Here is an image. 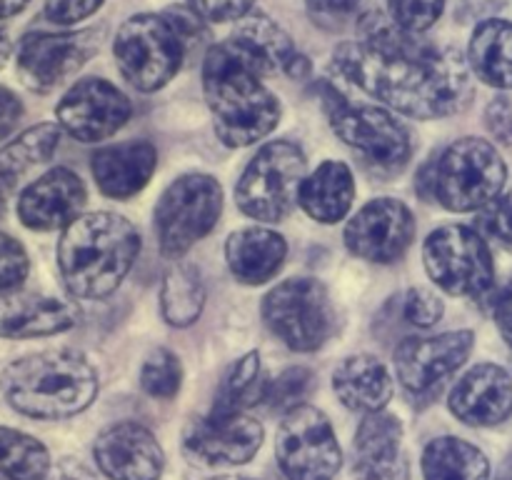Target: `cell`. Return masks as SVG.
<instances>
[{
  "label": "cell",
  "mask_w": 512,
  "mask_h": 480,
  "mask_svg": "<svg viewBox=\"0 0 512 480\" xmlns=\"http://www.w3.org/2000/svg\"><path fill=\"white\" fill-rule=\"evenodd\" d=\"M333 68L363 93L418 120L460 113L473 95L470 65L455 48H438L373 13L360 38L333 53Z\"/></svg>",
  "instance_id": "cell-1"
},
{
  "label": "cell",
  "mask_w": 512,
  "mask_h": 480,
  "mask_svg": "<svg viewBox=\"0 0 512 480\" xmlns=\"http://www.w3.org/2000/svg\"><path fill=\"white\" fill-rule=\"evenodd\" d=\"M203 93L215 133L228 148L258 143L280 120V100L228 40L210 45L205 53Z\"/></svg>",
  "instance_id": "cell-2"
},
{
  "label": "cell",
  "mask_w": 512,
  "mask_h": 480,
  "mask_svg": "<svg viewBox=\"0 0 512 480\" xmlns=\"http://www.w3.org/2000/svg\"><path fill=\"white\" fill-rule=\"evenodd\" d=\"M140 253V233L125 215L100 210L75 218L58 243V268L75 298L113 295Z\"/></svg>",
  "instance_id": "cell-3"
},
{
  "label": "cell",
  "mask_w": 512,
  "mask_h": 480,
  "mask_svg": "<svg viewBox=\"0 0 512 480\" xmlns=\"http://www.w3.org/2000/svg\"><path fill=\"white\" fill-rule=\"evenodd\" d=\"M98 370L80 350L55 348L15 360L3 373L5 400L38 420H63L90 408L98 395Z\"/></svg>",
  "instance_id": "cell-4"
},
{
  "label": "cell",
  "mask_w": 512,
  "mask_h": 480,
  "mask_svg": "<svg viewBox=\"0 0 512 480\" xmlns=\"http://www.w3.org/2000/svg\"><path fill=\"white\" fill-rule=\"evenodd\" d=\"M508 180L503 155L483 138L455 140L435 163L425 165L418 190L453 213L480 210L498 198Z\"/></svg>",
  "instance_id": "cell-5"
},
{
  "label": "cell",
  "mask_w": 512,
  "mask_h": 480,
  "mask_svg": "<svg viewBox=\"0 0 512 480\" xmlns=\"http://www.w3.org/2000/svg\"><path fill=\"white\" fill-rule=\"evenodd\" d=\"M308 170L305 153L290 140H273L255 153L235 185L238 208L255 220H285L295 210Z\"/></svg>",
  "instance_id": "cell-6"
},
{
  "label": "cell",
  "mask_w": 512,
  "mask_h": 480,
  "mask_svg": "<svg viewBox=\"0 0 512 480\" xmlns=\"http://www.w3.org/2000/svg\"><path fill=\"white\" fill-rule=\"evenodd\" d=\"M330 128L378 173H398L413 155L410 130L380 105L348 103L338 90L325 88Z\"/></svg>",
  "instance_id": "cell-7"
},
{
  "label": "cell",
  "mask_w": 512,
  "mask_h": 480,
  "mask_svg": "<svg viewBox=\"0 0 512 480\" xmlns=\"http://www.w3.org/2000/svg\"><path fill=\"white\" fill-rule=\"evenodd\" d=\"M270 333L295 353H313L333 338L338 313L328 288L315 278H290L263 298Z\"/></svg>",
  "instance_id": "cell-8"
},
{
  "label": "cell",
  "mask_w": 512,
  "mask_h": 480,
  "mask_svg": "<svg viewBox=\"0 0 512 480\" xmlns=\"http://www.w3.org/2000/svg\"><path fill=\"white\" fill-rule=\"evenodd\" d=\"M113 55L120 75L135 90L155 93L175 78L188 53L165 15L140 13L120 25Z\"/></svg>",
  "instance_id": "cell-9"
},
{
  "label": "cell",
  "mask_w": 512,
  "mask_h": 480,
  "mask_svg": "<svg viewBox=\"0 0 512 480\" xmlns=\"http://www.w3.org/2000/svg\"><path fill=\"white\" fill-rule=\"evenodd\" d=\"M223 210V188L213 175L188 173L165 188L155 205V235L165 258H183L215 228Z\"/></svg>",
  "instance_id": "cell-10"
},
{
  "label": "cell",
  "mask_w": 512,
  "mask_h": 480,
  "mask_svg": "<svg viewBox=\"0 0 512 480\" xmlns=\"http://www.w3.org/2000/svg\"><path fill=\"white\" fill-rule=\"evenodd\" d=\"M425 270L450 295L483 298L495 285V263L483 235L468 225H443L423 245Z\"/></svg>",
  "instance_id": "cell-11"
},
{
  "label": "cell",
  "mask_w": 512,
  "mask_h": 480,
  "mask_svg": "<svg viewBox=\"0 0 512 480\" xmlns=\"http://www.w3.org/2000/svg\"><path fill=\"white\" fill-rule=\"evenodd\" d=\"M275 453L288 480H333L343 465L333 425L313 405H298L285 413Z\"/></svg>",
  "instance_id": "cell-12"
},
{
  "label": "cell",
  "mask_w": 512,
  "mask_h": 480,
  "mask_svg": "<svg viewBox=\"0 0 512 480\" xmlns=\"http://www.w3.org/2000/svg\"><path fill=\"white\" fill-rule=\"evenodd\" d=\"M475 345L473 330L410 335L395 348V373L413 395L440 393L445 380L463 368Z\"/></svg>",
  "instance_id": "cell-13"
},
{
  "label": "cell",
  "mask_w": 512,
  "mask_h": 480,
  "mask_svg": "<svg viewBox=\"0 0 512 480\" xmlns=\"http://www.w3.org/2000/svg\"><path fill=\"white\" fill-rule=\"evenodd\" d=\"M98 33H30L20 40L18 75L35 93H48L73 78L98 50Z\"/></svg>",
  "instance_id": "cell-14"
},
{
  "label": "cell",
  "mask_w": 512,
  "mask_h": 480,
  "mask_svg": "<svg viewBox=\"0 0 512 480\" xmlns=\"http://www.w3.org/2000/svg\"><path fill=\"white\" fill-rule=\"evenodd\" d=\"M130 100L105 78H83L63 95L55 108L58 125L80 143L110 138L128 123Z\"/></svg>",
  "instance_id": "cell-15"
},
{
  "label": "cell",
  "mask_w": 512,
  "mask_h": 480,
  "mask_svg": "<svg viewBox=\"0 0 512 480\" xmlns=\"http://www.w3.org/2000/svg\"><path fill=\"white\" fill-rule=\"evenodd\" d=\"M263 425L248 413H220L193 418L183 430V448L195 463L243 465L263 445Z\"/></svg>",
  "instance_id": "cell-16"
},
{
  "label": "cell",
  "mask_w": 512,
  "mask_h": 480,
  "mask_svg": "<svg viewBox=\"0 0 512 480\" xmlns=\"http://www.w3.org/2000/svg\"><path fill=\"white\" fill-rule=\"evenodd\" d=\"M415 218L405 203L378 198L365 203L345 228V245L370 263H395L413 245Z\"/></svg>",
  "instance_id": "cell-17"
},
{
  "label": "cell",
  "mask_w": 512,
  "mask_h": 480,
  "mask_svg": "<svg viewBox=\"0 0 512 480\" xmlns=\"http://www.w3.org/2000/svg\"><path fill=\"white\" fill-rule=\"evenodd\" d=\"M98 468L110 480H158L165 455L155 435L138 423L105 428L93 445Z\"/></svg>",
  "instance_id": "cell-18"
},
{
  "label": "cell",
  "mask_w": 512,
  "mask_h": 480,
  "mask_svg": "<svg viewBox=\"0 0 512 480\" xmlns=\"http://www.w3.org/2000/svg\"><path fill=\"white\" fill-rule=\"evenodd\" d=\"M85 200L88 190L83 180L73 170L53 168L23 190L18 215L30 230L68 228L75 218H80Z\"/></svg>",
  "instance_id": "cell-19"
},
{
  "label": "cell",
  "mask_w": 512,
  "mask_h": 480,
  "mask_svg": "<svg viewBox=\"0 0 512 480\" xmlns=\"http://www.w3.org/2000/svg\"><path fill=\"white\" fill-rule=\"evenodd\" d=\"M450 413L465 425L490 428L512 413V378L505 368L480 363L470 368L450 390Z\"/></svg>",
  "instance_id": "cell-20"
},
{
  "label": "cell",
  "mask_w": 512,
  "mask_h": 480,
  "mask_svg": "<svg viewBox=\"0 0 512 480\" xmlns=\"http://www.w3.org/2000/svg\"><path fill=\"white\" fill-rule=\"evenodd\" d=\"M403 425L393 413H368L355 433V480H408V463L400 450Z\"/></svg>",
  "instance_id": "cell-21"
},
{
  "label": "cell",
  "mask_w": 512,
  "mask_h": 480,
  "mask_svg": "<svg viewBox=\"0 0 512 480\" xmlns=\"http://www.w3.org/2000/svg\"><path fill=\"white\" fill-rule=\"evenodd\" d=\"M80 308L70 300L38 293L0 295V338H45L75 328Z\"/></svg>",
  "instance_id": "cell-22"
},
{
  "label": "cell",
  "mask_w": 512,
  "mask_h": 480,
  "mask_svg": "<svg viewBox=\"0 0 512 480\" xmlns=\"http://www.w3.org/2000/svg\"><path fill=\"white\" fill-rule=\"evenodd\" d=\"M93 178L100 193L125 200L138 195L158 168V150L148 140H125L105 145L93 155Z\"/></svg>",
  "instance_id": "cell-23"
},
{
  "label": "cell",
  "mask_w": 512,
  "mask_h": 480,
  "mask_svg": "<svg viewBox=\"0 0 512 480\" xmlns=\"http://www.w3.org/2000/svg\"><path fill=\"white\" fill-rule=\"evenodd\" d=\"M230 273L245 285H263L278 275L288 258V243L270 228L235 230L225 243Z\"/></svg>",
  "instance_id": "cell-24"
},
{
  "label": "cell",
  "mask_w": 512,
  "mask_h": 480,
  "mask_svg": "<svg viewBox=\"0 0 512 480\" xmlns=\"http://www.w3.org/2000/svg\"><path fill=\"white\" fill-rule=\"evenodd\" d=\"M228 40L260 75H273L288 70L298 55L290 35L265 13H248L238 20Z\"/></svg>",
  "instance_id": "cell-25"
},
{
  "label": "cell",
  "mask_w": 512,
  "mask_h": 480,
  "mask_svg": "<svg viewBox=\"0 0 512 480\" xmlns=\"http://www.w3.org/2000/svg\"><path fill=\"white\" fill-rule=\"evenodd\" d=\"M333 390L345 408L368 415L393 398V378L375 355H350L335 368Z\"/></svg>",
  "instance_id": "cell-26"
},
{
  "label": "cell",
  "mask_w": 512,
  "mask_h": 480,
  "mask_svg": "<svg viewBox=\"0 0 512 480\" xmlns=\"http://www.w3.org/2000/svg\"><path fill=\"white\" fill-rule=\"evenodd\" d=\"M355 200L353 170L340 160H325L318 170L303 180L300 188V208L313 220L333 225L350 213Z\"/></svg>",
  "instance_id": "cell-27"
},
{
  "label": "cell",
  "mask_w": 512,
  "mask_h": 480,
  "mask_svg": "<svg viewBox=\"0 0 512 480\" xmlns=\"http://www.w3.org/2000/svg\"><path fill=\"white\" fill-rule=\"evenodd\" d=\"M60 135H63L60 125L43 123L25 130L20 138H15L13 143H8L0 150V215H3L13 190L18 188L20 178L33 165L50 160V155L58 148Z\"/></svg>",
  "instance_id": "cell-28"
},
{
  "label": "cell",
  "mask_w": 512,
  "mask_h": 480,
  "mask_svg": "<svg viewBox=\"0 0 512 480\" xmlns=\"http://www.w3.org/2000/svg\"><path fill=\"white\" fill-rule=\"evenodd\" d=\"M468 65L483 83L493 88H512V23L485 20L475 28L468 48Z\"/></svg>",
  "instance_id": "cell-29"
},
{
  "label": "cell",
  "mask_w": 512,
  "mask_h": 480,
  "mask_svg": "<svg viewBox=\"0 0 512 480\" xmlns=\"http://www.w3.org/2000/svg\"><path fill=\"white\" fill-rule=\"evenodd\" d=\"M423 475L425 480H488L490 463L483 450L468 440L443 435L425 448Z\"/></svg>",
  "instance_id": "cell-30"
},
{
  "label": "cell",
  "mask_w": 512,
  "mask_h": 480,
  "mask_svg": "<svg viewBox=\"0 0 512 480\" xmlns=\"http://www.w3.org/2000/svg\"><path fill=\"white\" fill-rule=\"evenodd\" d=\"M205 305V285L198 268L190 263H175L165 273L160 288V313L175 328H188L200 318Z\"/></svg>",
  "instance_id": "cell-31"
},
{
  "label": "cell",
  "mask_w": 512,
  "mask_h": 480,
  "mask_svg": "<svg viewBox=\"0 0 512 480\" xmlns=\"http://www.w3.org/2000/svg\"><path fill=\"white\" fill-rule=\"evenodd\" d=\"M268 388L270 380L265 375L263 363H260V353L253 350V353L243 355V358L230 365L223 383H220L218 395H215L213 410H220V413H245L248 408L268 398Z\"/></svg>",
  "instance_id": "cell-32"
},
{
  "label": "cell",
  "mask_w": 512,
  "mask_h": 480,
  "mask_svg": "<svg viewBox=\"0 0 512 480\" xmlns=\"http://www.w3.org/2000/svg\"><path fill=\"white\" fill-rule=\"evenodd\" d=\"M48 470L50 455L40 440L0 425V478L45 480Z\"/></svg>",
  "instance_id": "cell-33"
},
{
  "label": "cell",
  "mask_w": 512,
  "mask_h": 480,
  "mask_svg": "<svg viewBox=\"0 0 512 480\" xmlns=\"http://www.w3.org/2000/svg\"><path fill=\"white\" fill-rule=\"evenodd\" d=\"M140 385L145 393L158 400L175 398L183 385V365L178 355L170 353L168 348L153 350L140 368Z\"/></svg>",
  "instance_id": "cell-34"
},
{
  "label": "cell",
  "mask_w": 512,
  "mask_h": 480,
  "mask_svg": "<svg viewBox=\"0 0 512 480\" xmlns=\"http://www.w3.org/2000/svg\"><path fill=\"white\" fill-rule=\"evenodd\" d=\"M313 385H315L313 370L303 368V365H295V368L283 370L278 378L270 380L265 403H268L273 410H285V413H288V410L298 408V405H305L303 400L308 398Z\"/></svg>",
  "instance_id": "cell-35"
},
{
  "label": "cell",
  "mask_w": 512,
  "mask_h": 480,
  "mask_svg": "<svg viewBox=\"0 0 512 480\" xmlns=\"http://www.w3.org/2000/svg\"><path fill=\"white\" fill-rule=\"evenodd\" d=\"M448 0H388L390 20L408 33H425L443 15Z\"/></svg>",
  "instance_id": "cell-36"
},
{
  "label": "cell",
  "mask_w": 512,
  "mask_h": 480,
  "mask_svg": "<svg viewBox=\"0 0 512 480\" xmlns=\"http://www.w3.org/2000/svg\"><path fill=\"white\" fill-rule=\"evenodd\" d=\"M475 230L512 253V190H503L498 198L478 210Z\"/></svg>",
  "instance_id": "cell-37"
},
{
  "label": "cell",
  "mask_w": 512,
  "mask_h": 480,
  "mask_svg": "<svg viewBox=\"0 0 512 480\" xmlns=\"http://www.w3.org/2000/svg\"><path fill=\"white\" fill-rule=\"evenodd\" d=\"M30 260L23 245L10 235L0 233V295L13 293L28 278Z\"/></svg>",
  "instance_id": "cell-38"
},
{
  "label": "cell",
  "mask_w": 512,
  "mask_h": 480,
  "mask_svg": "<svg viewBox=\"0 0 512 480\" xmlns=\"http://www.w3.org/2000/svg\"><path fill=\"white\" fill-rule=\"evenodd\" d=\"M443 313V300H440L433 290L410 288L408 295H405L403 315L410 325H415V328H433L435 323H440Z\"/></svg>",
  "instance_id": "cell-39"
},
{
  "label": "cell",
  "mask_w": 512,
  "mask_h": 480,
  "mask_svg": "<svg viewBox=\"0 0 512 480\" xmlns=\"http://www.w3.org/2000/svg\"><path fill=\"white\" fill-rule=\"evenodd\" d=\"M165 18L173 25L175 33H178L180 43L185 45V53L195 50L198 45H203L208 40V28H205V20L195 13L188 5H175V8L165 10Z\"/></svg>",
  "instance_id": "cell-40"
},
{
  "label": "cell",
  "mask_w": 512,
  "mask_h": 480,
  "mask_svg": "<svg viewBox=\"0 0 512 480\" xmlns=\"http://www.w3.org/2000/svg\"><path fill=\"white\" fill-rule=\"evenodd\" d=\"M205 23H230L250 13L253 0H185Z\"/></svg>",
  "instance_id": "cell-41"
},
{
  "label": "cell",
  "mask_w": 512,
  "mask_h": 480,
  "mask_svg": "<svg viewBox=\"0 0 512 480\" xmlns=\"http://www.w3.org/2000/svg\"><path fill=\"white\" fill-rule=\"evenodd\" d=\"M103 0H45V18L55 25H73L90 18Z\"/></svg>",
  "instance_id": "cell-42"
},
{
  "label": "cell",
  "mask_w": 512,
  "mask_h": 480,
  "mask_svg": "<svg viewBox=\"0 0 512 480\" xmlns=\"http://www.w3.org/2000/svg\"><path fill=\"white\" fill-rule=\"evenodd\" d=\"M485 123H488V130L493 133L495 140H500L503 145H512V105L508 103V98L500 95L488 105Z\"/></svg>",
  "instance_id": "cell-43"
},
{
  "label": "cell",
  "mask_w": 512,
  "mask_h": 480,
  "mask_svg": "<svg viewBox=\"0 0 512 480\" xmlns=\"http://www.w3.org/2000/svg\"><path fill=\"white\" fill-rule=\"evenodd\" d=\"M360 0H308L315 23H343L355 13Z\"/></svg>",
  "instance_id": "cell-44"
},
{
  "label": "cell",
  "mask_w": 512,
  "mask_h": 480,
  "mask_svg": "<svg viewBox=\"0 0 512 480\" xmlns=\"http://www.w3.org/2000/svg\"><path fill=\"white\" fill-rule=\"evenodd\" d=\"M20 115H23V103L18 100V95L0 85V140L13 133Z\"/></svg>",
  "instance_id": "cell-45"
},
{
  "label": "cell",
  "mask_w": 512,
  "mask_h": 480,
  "mask_svg": "<svg viewBox=\"0 0 512 480\" xmlns=\"http://www.w3.org/2000/svg\"><path fill=\"white\" fill-rule=\"evenodd\" d=\"M495 325H498L505 343L512 348V283L505 285L495 300Z\"/></svg>",
  "instance_id": "cell-46"
},
{
  "label": "cell",
  "mask_w": 512,
  "mask_h": 480,
  "mask_svg": "<svg viewBox=\"0 0 512 480\" xmlns=\"http://www.w3.org/2000/svg\"><path fill=\"white\" fill-rule=\"evenodd\" d=\"M55 480H95V478L83 468V465L65 463L63 468L58 470V475H55Z\"/></svg>",
  "instance_id": "cell-47"
},
{
  "label": "cell",
  "mask_w": 512,
  "mask_h": 480,
  "mask_svg": "<svg viewBox=\"0 0 512 480\" xmlns=\"http://www.w3.org/2000/svg\"><path fill=\"white\" fill-rule=\"evenodd\" d=\"M28 5V0H0V18H10V15L20 13Z\"/></svg>",
  "instance_id": "cell-48"
},
{
  "label": "cell",
  "mask_w": 512,
  "mask_h": 480,
  "mask_svg": "<svg viewBox=\"0 0 512 480\" xmlns=\"http://www.w3.org/2000/svg\"><path fill=\"white\" fill-rule=\"evenodd\" d=\"M10 55V40H8V33H5L3 28H0V68L5 65V60H8Z\"/></svg>",
  "instance_id": "cell-49"
},
{
  "label": "cell",
  "mask_w": 512,
  "mask_h": 480,
  "mask_svg": "<svg viewBox=\"0 0 512 480\" xmlns=\"http://www.w3.org/2000/svg\"><path fill=\"white\" fill-rule=\"evenodd\" d=\"M495 480H512V455L508 460H505L503 465H500V470H498V478Z\"/></svg>",
  "instance_id": "cell-50"
},
{
  "label": "cell",
  "mask_w": 512,
  "mask_h": 480,
  "mask_svg": "<svg viewBox=\"0 0 512 480\" xmlns=\"http://www.w3.org/2000/svg\"><path fill=\"white\" fill-rule=\"evenodd\" d=\"M213 480H250V478H238V475H220V478H213Z\"/></svg>",
  "instance_id": "cell-51"
}]
</instances>
